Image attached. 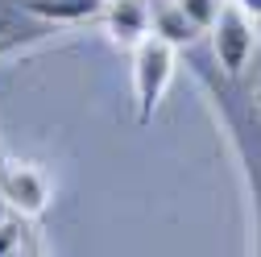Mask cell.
<instances>
[{
	"instance_id": "obj_7",
	"label": "cell",
	"mask_w": 261,
	"mask_h": 257,
	"mask_svg": "<svg viewBox=\"0 0 261 257\" xmlns=\"http://www.w3.org/2000/svg\"><path fill=\"white\" fill-rule=\"evenodd\" d=\"M174 5L191 17V25L199 29V34H203V29H212V25L220 21V13H224V0H174Z\"/></svg>"
},
{
	"instance_id": "obj_10",
	"label": "cell",
	"mask_w": 261,
	"mask_h": 257,
	"mask_svg": "<svg viewBox=\"0 0 261 257\" xmlns=\"http://www.w3.org/2000/svg\"><path fill=\"white\" fill-rule=\"evenodd\" d=\"M257 104H261V79H257Z\"/></svg>"
},
{
	"instance_id": "obj_2",
	"label": "cell",
	"mask_w": 261,
	"mask_h": 257,
	"mask_svg": "<svg viewBox=\"0 0 261 257\" xmlns=\"http://www.w3.org/2000/svg\"><path fill=\"white\" fill-rule=\"evenodd\" d=\"M212 34V46H216V58H220V67L228 75H241L249 67V58H253V46H257V34H253V17L241 13L232 0L224 5L220 21L207 29Z\"/></svg>"
},
{
	"instance_id": "obj_4",
	"label": "cell",
	"mask_w": 261,
	"mask_h": 257,
	"mask_svg": "<svg viewBox=\"0 0 261 257\" xmlns=\"http://www.w3.org/2000/svg\"><path fill=\"white\" fill-rule=\"evenodd\" d=\"M104 29L116 46H141L153 29V9L145 0H116L104 5Z\"/></svg>"
},
{
	"instance_id": "obj_11",
	"label": "cell",
	"mask_w": 261,
	"mask_h": 257,
	"mask_svg": "<svg viewBox=\"0 0 261 257\" xmlns=\"http://www.w3.org/2000/svg\"><path fill=\"white\" fill-rule=\"evenodd\" d=\"M0 220H5V203H0ZM0 228H5V224H0Z\"/></svg>"
},
{
	"instance_id": "obj_12",
	"label": "cell",
	"mask_w": 261,
	"mask_h": 257,
	"mask_svg": "<svg viewBox=\"0 0 261 257\" xmlns=\"http://www.w3.org/2000/svg\"><path fill=\"white\" fill-rule=\"evenodd\" d=\"M104 5H116V0H104Z\"/></svg>"
},
{
	"instance_id": "obj_6",
	"label": "cell",
	"mask_w": 261,
	"mask_h": 257,
	"mask_svg": "<svg viewBox=\"0 0 261 257\" xmlns=\"http://www.w3.org/2000/svg\"><path fill=\"white\" fill-rule=\"evenodd\" d=\"M29 13L50 17V21H83L104 9V0H25Z\"/></svg>"
},
{
	"instance_id": "obj_1",
	"label": "cell",
	"mask_w": 261,
	"mask_h": 257,
	"mask_svg": "<svg viewBox=\"0 0 261 257\" xmlns=\"http://www.w3.org/2000/svg\"><path fill=\"white\" fill-rule=\"evenodd\" d=\"M174 79V46H166L162 38H145L141 46H133V87H137V108H141V120L153 116L158 100L166 95Z\"/></svg>"
},
{
	"instance_id": "obj_3",
	"label": "cell",
	"mask_w": 261,
	"mask_h": 257,
	"mask_svg": "<svg viewBox=\"0 0 261 257\" xmlns=\"http://www.w3.org/2000/svg\"><path fill=\"white\" fill-rule=\"evenodd\" d=\"M0 199L21 216H42L50 203V187L38 166L9 162V166H0Z\"/></svg>"
},
{
	"instance_id": "obj_9",
	"label": "cell",
	"mask_w": 261,
	"mask_h": 257,
	"mask_svg": "<svg viewBox=\"0 0 261 257\" xmlns=\"http://www.w3.org/2000/svg\"><path fill=\"white\" fill-rule=\"evenodd\" d=\"M0 257H25V253H21V249H17V245H13V249H9V253H0Z\"/></svg>"
},
{
	"instance_id": "obj_5",
	"label": "cell",
	"mask_w": 261,
	"mask_h": 257,
	"mask_svg": "<svg viewBox=\"0 0 261 257\" xmlns=\"http://www.w3.org/2000/svg\"><path fill=\"white\" fill-rule=\"evenodd\" d=\"M149 34L153 38H162V42H166V46H191L195 42V34H199V29H195L191 25V17L174 5V0H166V5H158L153 9V29H149Z\"/></svg>"
},
{
	"instance_id": "obj_8",
	"label": "cell",
	"mask_w": 261,
	"mask_h": 257,
	"mask_svg": "<svg viewBox=\"0 0 261 257\" xmlns=\"http://www.w3.org/2000/svg\"><path fill=\"white\" fill-rule=\"evenodd\" d=\"M232 5H237L241 13H249L253 21H261V0H232Z\"/></svg>"
}]
</instances>
